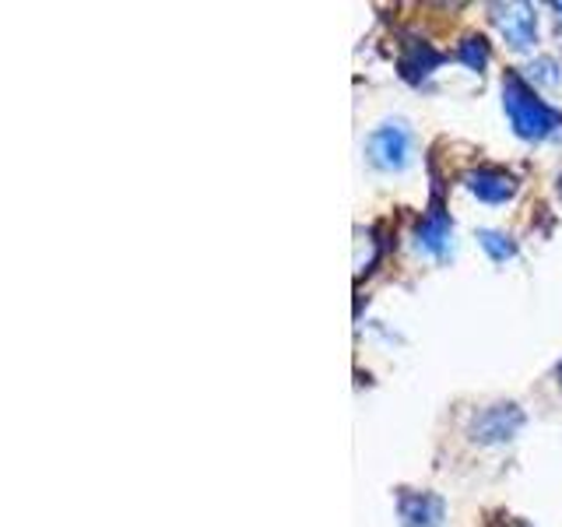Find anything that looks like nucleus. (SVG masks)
Wrapping results in <instances>:
<instances>
[{
    "label": "nucleus",
    "mask_w": 562,
    "mask_h": 527,
    "mask_svg": "<svg viewBox=\"0 0 562 527\" xmlns=\"http://www.w3.org/2000/svg\"><path fill=\"white\" fill-rule=\"evenodd\" d=\"M503 110L514 123V131L527 141H541L549 137L555 127H562V113L552 110L549 102H541L535 96V88L524 81V75L509 70L503 78Z\"/></svg>",
    "instance_id": "nucleus-1"
},
{
    "label": "nucleus",
    "mask_w": 562,
    "mask_h": 527,
    "mask_svg": "<svg viewBox=\"0 0 562 527\" xmlns=\"http://www.w3.org/2000/svg\"><path fill=\"white\" fill-rule=\"evenodd\" d=\"M366 155L369 162L383 172H394L408 166V155H412V131L408 123L391 120V123H380V127L369 134L366 141Z\"/></svg>",
    "instance_id": "nucleus-2"
},
{
    "label": "nucleus",
    "mask_w": 562,
    "mask_h": 527,
    "mask_svg": "<svg viewBox=\"0 0 562 527\" xmlns=\"http://www.w3.org/2000/svg\"><path fill=\"white\" fill-rule=\"evenodd\" d=\"M520 426H524V415L517 404H492V408H485L474 418L471 436L479 439V444H506V439L517 436Z\"/></svg>",
    "instance_id": "nucleus-3"
},
{
    "label": "nucleus",
    "mask_w": 562,
    "mask_h": 527,
    "mask_svg": "<svg viewBox=\"0 0 562 527\" xmlns=\"http://www.w3.org/2000/svg\"><path fill=\"white\" fill-rule=\"evenodd\" d=\"M496 14V25L503 32V40L514 46V49H527L538 40V14L535 8L527 4H506V8H492Z\"/></svg>",
    "instance_id": "nucleus-4"
},
{
    "label": "nucleus",
    "mask_w": 562,
    "mask_h": 527,
    "mask_svg": "<svg viewBox=\"0 0 562 527\" xmlns=\"http://www.w3.org/2000/svg\"><path fill=\"white\" fill-rule=\"evenodd\" d=\"M415 246L429 257H447L453 246V225L443 215V208H432L415 228Z\"/></svg>",
    "instance_id": "nucleus-5"
},
{
    "label": "nucleus",
    "mask_w": 562,
    "mask_h": 527,
    "mask_svg": "<svg viewBox=\"0 0 562 527\" xmlns=\"http://www.w3.org/2000/svg\"><path fill=\"white\" fill-rule=\"evenodd\" d=\"M464 187L485 204H503L517 193V180L503 169H474L464 176Z\"/></svg>",
    "instance_id": "nucleus-6"
},
{
    "label": "nucleus",
    "mask_w": 562,
    "mask_h": 527,
    "mask_svg": "<svg viewBox=\"0 0 562 527\" xmlns=\"http://www.w3.org/2000/svg\"><path fill=\"white\" fill-rule=\"evenodd\" d=\"M404 527H439L443 524V503L429 492H401L397 496Z\"/></svg>",
    "instance_id": "nucleus-7"
},
{
    "label": "nucleus",
    "mask_w": 562,
    "mask_h": 527,
    "mask_svg": "<svg viewBox=\"0 0 562 527\" xmlns=\"http://www.w3.org/2000/svg\"><path fill=\"white\" fill-rule=\"evenodd\" d=\"M436 64H439V57L429 46H412L408 57L401 60V70H404V78H408V81H422V78L432 75Z\"/></svg>",
    "instance_id": "nucleus-8"
},
{
    "label": "nucleus",
    "mask_w": 562,
    "mask_h": 527,
    "mask_svg": "<svg viewBox=\"0 0 562 527\" xmlns=\"http://www.w3.org/2000/svg\"><path fill=\"white\" fill-rule=\"evenodd\" d=\"M457 60L468 64L471 70H482L488 64V43L482 35H468V40L457 46Z\"/></svg>",
    "instance_id": "nucleus-9"
},
{
    "label": "nucleus",
    "mask_w": 562,
    "mask_h": 527,
    "mask_svg": "<svg viewBox=\"0 0 562 527\" xmlns=\"http://www.w3.org/2000/svg\"><path fill=\"white\" fill-rule=\"evenodd\" d=\"M479 239H482V246H485V254L496 260V264H503V260H509V257H517V246L509 243V236H503V233H479Z\"/></svg>",
    "instance_id": "nucleus-10"
},
{
    "label": "nucleus",
    "mask_w": 562,
    "mask_h": 527,
    "mask_svg": "<svg viewBox=\"0 0 562 527\" xmlns=\"http://www.w3.org/2000/svg\"><path fill=\"white\" fill-rule=\"evenodd\" d=\"M527 78H531L535 85L555 88V85L562 81V67H559L552 57H541V60H535L531 67H527Z\"/></svg>",
    "instance_id": "nucleus-11"
},
{
    "label": "nucleus",
    "mask_w": 562,
    "mask_h": 527,
    "mask_svg": "<svg viewBox=\"0 0 562 527\" xmlns=\"http://www.w3.org/2000/svg\"><path fill=\"white\" fill-rule=\"evenodd\" d=\"M559 383H562V362H559Z\"/></svg>",
    "instance_id": "nucleus-12"
},
{
    "label": "nucleus",
    "mask_w": 562,
    "mask_h": 527,
    "mask_svg": "<svg viewBox=\"0 0 562 527\" xmlns=\"http://www.w3.org/2000/svg\"><path fill=\"white\" fill-rule=\"evenodd\" d=\"M555 11H559V14H562V4H555Z\"/></svg>",
    "instance_id": "nucleus-13"
}]
</instances>
